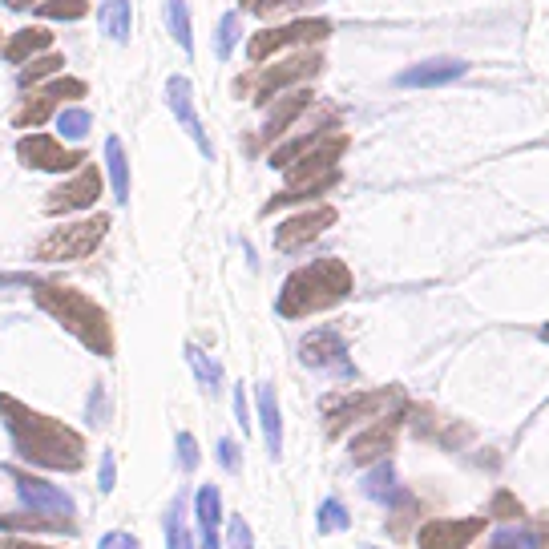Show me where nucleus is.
I'll return each instance as SVG.
<instances>
[{
	"mask_svg": "<svg viewBox=\"0 0 549 549\" xmlns=\"http://www.w3.org/2000/svg\"><path fill=\"white\" fill-rule=\"evenodd\" d=\"M0 420H5L21 461H29L37 469H57V473H77L85 465V436L77 428L61 424L57 416H45V412L13 400L9 392H0Z\"/></svg>",
	"mask_w": 549,
	"mask_h": 549,
	"instance_id": "f257e3e1",
	"label": "nucleus"
},
{
	"mask_svg": "<svg viewBox=\"0 0 549 549\" xmlns=\"http://www.w3.org/2000/svg\"><path fill=\"white\" fill-rule=\"evenodd\" d=\"M33 299L93 356H114V327H109L105 307H97L89 295H81L77 287H65V283H33Z\"/></svg>",
	"mask_w": 549,
	"mask_h": 549,
	"instance_id": "f03ea898",
	"label": "nucleus"
},
{
	"mask_svg": "<svg viewBox=\"0 0 549 549\" xmlns=\"http://www.w3.org/2000/svg\"><path fill=\"white\" fill-rule=\"evenodd\" d=\"M348 295H352V271H348V263H340V259H315V263L299 267L295 275H287L275 307H279L283 319H303V315L336 307Z\"/></svg>",
	"mask_w": 549,
	"mask_h": 549,
	"instance_id": "7ed1b4c3",
	"label": "nucleus"
},
{
	"mask_svg": "<svg viewBox=\"0 0 549 549\" xmlns=\"http://www.w3.org/2000/svg\"><path fill=\"white\" fill-rule=\"evenodd\" d=\"M344 150H348V138H344V134H332V138H323L315 150H307V154L287 170V190L275 194V198L263 206V214H271V210H279V206H287V202H299V198H315V194H323L327 186H336V182H340L336 162L344 158Z\"/></svg>",
	"mask_w": 549,
	"mask_h": 549,
	"instance_id": "20e7f679",
	"label": "nucleus"
},
{
	"mask_svg": "<svg viewBox=\"0 0 549 549\" xmlns=\"http://www.w3.org/2000/svg\"><path fill=\"white\" fill-rule=\"evenodd\" d=\"M109 231V214H93V218H81V223H69L61 231H53L49 239L37 243V259L41 263H73V259H85L101 247Z\"/></svg>",
	"mask_w": 549,
	"mask_h": 549,
	"instance_id": "39448f33",
	"label": "nucleus"
},
{
	"mask_svg": "<svg viewBox=\"0 0 549 549\" xmlns=\"http://www.w3.org/2000/svg\"><path fill=\"white\" fill-rule=\"evenodd\" d=\"M392 408H400V388H376V392H360V396H327L323 400V416H327V436H340L348 424L356 420H384Z\"/></svg>",
	"mask_w": 549,
	"mask_h": 549,
	"instance_id": "423d86ee",
	"label": "nucleus"
},
{
	"mask_svg": "<svg viewBox=\"0 0 549 549\" xmlns=\"http://www.w3.org/2000/svg\"><path fill=\"white\" fill-rule=\"evenodd\" d=\"M332 37V21H323V17H299L291 25H279V29H263L251 37L247 45V57L251 61H263L287 45H315V41H327Z\"/></svg>",
	"mask_w": 549,
	"mask_h": 549,
	"instance_id": "0eeeda50",
	"label": "nucleus"
},
{
	"mask_svg": "<svg viewBox=\"0 0 549 549\" xmlns=\"http://www.w3.org/2000/svg\"><path fill=\"white\" fill-rule=\"evenodd\" d=\"M299 360L315 372H336V376H352V360H348V340L336 327H315L299 340Z\"/></svg>",
	"mask_w": 549,
	"mask_h": 549,
	"instance_id": "6e6552de",
	"label": "nucleus"
},
{
	"mask_svg": "<svg viewBox=\"0 0 549 549\" xmlns=\"http://www.w3.org/2000/svg\"><path fill=\"white\" fill-rule=\"evenodd\" d=\"M17 158L29 166V170H49V174H65V170H81L89 166L81 150H69L61 142H53L49 134H29L17 142Z\"/></svg>",
	"mask_w": 549,
	"mask_h": 549,
	"instance_id": "1a4fd4ad",
	"label": "nucleus"
},
{
	"mask_svg": "<svg viewBox=\"0 0 549 549\" xmlns=\"http://www.w3.org/2000/svg\"><path fill=\"white\" fill-rule=\"evenodd\" d=\"M485 525H489L485 517H461V521L436 517L416 529V541H420V549H469L485 533Z\"/></svg>",
	"mask_w": 549,
	"mask_h": 549,
	"instance_id": "9d476101",
	"label": "nucleus"
},
{
	"mask_svg": "<svg viewBox=\"0 0 549 549\" xmlns=\"http://www.w3.org/2000/svg\"><path fill=\"white\" fill-rule=\"evenodd\" d=\"M327 227H336V210L332 206H311V210H299L291 214L287 223L275 227V247L279 251H299L307 243H315Z\"/></svg>",
	"mask_w": 549,
	"mask_h": 549,
	"instance_id": "9b49d317",
	"label": "nucleus"
},
{
	"mask_svg": "<svg viewBox=\"0 0 549 549\" xmlns=\"http://www.w3.org/2000/svg\"><path fill=\"white\" fill-rule=\"evenodd\" d=\"M323 69V57L319 53H295V57H287V61H279V65H271L263 77H255V101L259 105H267L279 89H287V85H295V81H307V77H315Z\"/></svg>",
	"mask_w": 549,
	"mask_h": 549,
	"instance_id": "f8f14e48",
	"label": "nucleus"
},
{
	"mask_svg": "<svg viewBox=\"0 0 549 549\" xmlns=\"http://www.w3.org/2000/svg\"><path fill=\"white\" fill-rule=\"evenodd\" d=\"M13 481H17V493H21L29 513H49V517H73L77 513V505H73V497L65 489H57V485H49L41 477L17 473V469H13Z\"/></svg>",
	"mask_w": 549,
	"mask_h": 549,
	"instance_id": "ddd939ff",
	"label": "nucleus"
},
{
	"mask_svg": "<svg viewBox=\"0 0 549 549\" xmlns=\"http://www.w3.org/2000/svg\"><path fill=\"white\" fill-rule=\"evenodd\" d=\"M65 97H85V81H77V77H57V81H49L41 93H33L21 109H17V126H41V122H49V114L57 109V101H65Z\"/></svg>",
	"mask_w": 549,
	"mask_h": 549,
	"instance_id": "4468645a",
	"label": "nucleus"
},
{
	"mask_svg": "<svg viewBox=\"0 0 549 549\" xmlns=\"http://www.w3.org/2000/svg\"><path fill=\"white\" fill-rule=\"evenodd\" d=\"M97 198H101V170H97V166H81L77 178H69L65 186H57V190L45 198V210H49V214L89 210Z\"/></svg>",
	"mask_w": 549,
	"mask_h": 549,
	"instance_id": "2eb2a0df",
	"label": "nucleus"
},
{
	"mask_svg": "<svg viewBox=\"0 0 549 549\" xmlns=\"http://www.w3.org/2000/svg\"><path fill=\"white\" fill-rule=\"evenodd\" d=\"M166 101H170V109H174V118H178V126L190 134V142L198 146V154L202 158H214V146H210V138H206V130H202V122H198V114H194V93H190V77H170L166 81Z\"/></svg>",
	"mask_w": 549,
	"mask_h": 549,
	"instance_id": "dca6fc26",
	"label": "nucleus"
},
{
	"mask_svg": "<svg viewBox=\"0 0 549 549\" xmlns=\"http://www.w3.org/2000/svg\"><path fill=\"white\" fill-rule=\"evenodd\" d=\"M465 73H469V65L461 57H428V61L404 69L396 77V85L400 89H432V85H449V81H457Z\"/></svg>",
	"mask_w": 549,
	"mask_h": 549,
	"instance_id": "f3484780",
	"label": "nucleus"
},
{
	"mask_svg": "<svg viewBox=\"0 0 549 549\" xmlns=\"http://www.w3.org/2000/svg\"><path fill=\"white\" fill-rule=\"evenodd\" d=\"M392 445H396V416H384V420H376V424H368L356 441L348 445V453H352V461L356 465H380V461H388L392 457Z\"/></svg>",
	"mask_w": 549,
	"mask_h": 549,
	"instance_id": "a211bd4d",
	"label": "nucleus"
},
{
	"mask_svg": "<svg viewBox=\"0 0 549 549\" xmlns=\"http://www.w3.org/2000/svg\"><path fill=\"white\" fill-rule=\"evenodd\" d=\"M255 404H259V424H263V441H267V453L279 461L283 457V416H279V396L271 384H259L255 388Z\"/></svg>",
	"mask_w": 549,
	"mask_h": 549,
	"instance_id": "6ab92c4d",
	"label": "nucleus"
},
{
	"mask_svg": "<svg viewBox=\"0 0 549 549\" xmlns=\"http://www.w3.org/2000/svg\"><path fill=\"white\" fill-rule=\"evenodd\" d=\"M194 517L202 529V549H218V525H223V493L214 485H202L194 493Z\"/></svg>",
	"mask_w": 549,
	"mask_h": 549,
	"instance_id": "aec40b11",
	"label": "nucleus"
},
{
	"mask_svg": "<svg viewBox=\"0 0 549 549\" xmlns=\"http://www.w3.org/2000/svg\"><path fill=\"white\" fill-rule=\"evenodd\" d=\"M307 105H311V93H307V89H295V93H287V97H283V101L271 109V118L263 122V134H259V138H263V142H275V138H279V134H283V130H287L295 118H303V109H307Z\"/></svg>",
	"mask_w": 549,
	"mask_h": 549,
	"instance_id": "412c9836",
	"label": "nucleus"
},
{
	"mask_svg": "<svg viewBox=\"0 0 549 549\" xmlns=\"http://www.w3.org/2000/svg\"><path fill=\"white\" fill-rule=\"evenodd\" d=\"M97 21H101V33H105L109 41L126 45V41H130V29H134L130 0H101V13H97Z\"/></svg>",
	"mask_w": 549,
	"mask_h": 549,
	"instance_id": "4be33fe9",
	"label": "nucleus"
},
{
	"mask_svg": "<svg viewBox=\"0 0 549 549\" xmlns=\"http://www.w3.org/2000/svg\"><path fill=\"white\" fill-rule=\"evenodd\" d=\"M360 489H364V497H368V501H380V505H396V501H404L392 461H380V465L364 477V485H360Z\"/></svg>",
	"mask_w": 549,
	"mask_h": 549,
	"instance_id": "5701e85b",
	"label": "nucleus"
},
{
	"mask_svg": "<svg viewBox=\"0 0 549 549\" xmlns=\"http://www.w3.org/2000/svg\"><path fill=\"white\" fill-rule=\"evenodd\" d=\"M0 529L21 533V529H53V533H73V517H49V513H0Z\"/></svg>",
	"mask_w": 549,
	"mask_h": 549,
	"instance_id": "b1692460",
	"label": "nucleus"
},
{
	"mask_svg": "<svg viewBox=\"0 0 549 549\" xmlns=\"http://www.w3.org/2000/svg\"><path fill=\"white\" fill-rule=\"evenodd\" d=\"M105 166H109V182H114V198L126 206L130 202V162H126L122 138H105Z\"/></svg>",
	"mask_w": 549,
	"mask_h": 549,
	"instance_id": "393cba45",
	"label": "nucleus"
},
{
	"mask_svg": "<svg viewBox=\"0 0 549 549\" xmlns=\"http://www.w3.org/2000/svg\"><path fill=\"white\" fill-rule=\"evenodd\" d=\"M45 49H53V33H49L45 25H33V29H21L17 37H9L5 57H9V61H29V57H37V53H45Z\"/></svg>",
	"mask_w": 549,
	"mask_h": 549,
	"instance_id": "a878e982",
	"label": "nucleus"
},
{
	"mask_svg": "<svg viewBox=\"0 0 549 549\" xmlns=\"http://www.w3.org/2000/svg\"><path fill=\"white\" fill-rule=\"evenodd\" d=\"M549 545V525L545 529H525V525H509V529H497L489 549H545Z\"/></svg>",
	"mask_w": 549,
	"mask_h": 549,
	"instance_id": "bb28decb",
	"label": "nucleus"
},
{
	"mask_svg": "<svg viewBox=\"0 0 549 549\" xmlns=\"http://www.w3.org/2000/svg\"><path fill=\"white\" fill-rule=\"evenodd\" d=\"M166 25L178 41L182 53H194V33H190V5L186 0H166Z\"/></svg>",
	"mask_w": 549,
	"mask_h": 549,
	"instance_id": "cd10ccee",
	"label": "nucleus"
},
{
	"mask_svg": "<svg viewBox=\"0 0 549 549\" xmlns=\"http://www.w3.org/2000/svg\"><path fill=\"white\" fill-rule=\"evenodd\" d=\"M186 360H190V368H194L198 384H202L210 396H214L218 388H223V368H218V360H210V356H206L202 348H194V344L186 348Z\"/></svg>",
	"mask_w": 549,
	"mask_h": 549,
	"instance_id": "c85d7f7f",
	"label": "nucleus"
},
{
	"mask_svg": "<svg viewBox=\"0 0 549 549\" xmlns=\"http://www.w3.org/2000/svg\"><path fill=\"white\" fill-rule=\"evenodd\" d=\"M166 549H194L190 529H186V501H170L166 509Z\"/></svg>",
	"mask_w": 549,
	"mask_h": 549,
	"instance_id": "c756f323",
	"label": "nucleus"
},
{
	"mask_svg": "<svg viewBox=\"0 0 549 549\" xmlns=\"http://www.w3.org/2000/svg\"><path fill=\"white\" fill-rule=\"evenodd\" d=\"M89 126H93V118L85 114V109H61V114H57V134L65 138V142H81L85 134H89Z\"/></svg>",
	"mask_w": 549,
	"mask_h": 549,
	"instance_id": "7c9ffc66",
	"label": "nucleus"
},
{
	"mask_svg": "<svg viewBox=\"0 0 549 549\" xmlns=\"http://www.w3.org/2000/svg\"><path fill=\"white\" fill-rule=\"evenodd\" d=\"M315 521H319V533H344L348 525H352V517H348V509L336 501V497H327L323 505H319V513H315Z\"/></svg>",
	"mask_w": 549,
	"mask_h": 549,
	"instance_id": "2f4dec72",
	"label": "nucleus"
},
{
	"mask_svg": "<svg viewBox=\"0 0 549 549\" xmlns=\"http://www.w3.org/2000/svg\"><path fill=\"white\" fill-rule=\"evenodd\" d=\"M235 45H239V13H227L223 21H218V29H214V53H218V61H227Z\"/></svg>",
	"mask_w": 549,
	"mask_h": 549,
	"instance_id": "473e14b6",
	"label": "nucleus"
},
{
	"mask_svg": "<svg viewBox=\"0 0 549 549\" xmlns=\"http://www.w3.org/2000/svg\"><path fill=\"white\" fill-rule=\"evenodd\" d=\"M37 13L49 17V21H81L89 13V5H85V0H45Z\"/></svg>",
	"mask_w": 549,
	"mask_h": 549,
	"instance_id": "72a5a7b5",
	"label": "nucleus"
},
{
	"mask_svg": "<svg viewBox=\"0 0 549 549\" xmlns=\"http://www.w3.org/2000/svg\"><path fill=\"white\" fill-rule=\"evenodd\" d=\"M61 65H65V57H61V53H45L41 61H33V65H29L25 73H21V89H33L37 81H45V77H53V73H57Z\"/></svg>",
	"mask_w": 549,
	"mask_h": 549,
	"instance_id": "f704fd0d",
	"label": "nucleus"
},
{
	"mask_svg": "<svg viewBox=\"0 0 549 549\" xmlns=\"http://www.w3.org/2000/svg\"><path fill=\"white\" fill-rule=\"evenodd\" d=\"M239 5L255 17H275V13H287V9H303V5H315V0H239Z\"/></svg>",
	"mask_w": 549,
	"mask_h": 549,
	"instance_id": "c9c22d12",
	"label": "nucleus"
},
{
	"mask_svg": "<svg viewBox=\"0 0 549 549\" xmlns=\"http://www.w3.org/2000/svg\"><path fill=\"white\" fill-rule=\"evenodd\" d=\"M227 545H231V549H255V533H251V525H247L239 513H235L231 525H227Z\"/></svg>",
	"mask_w": 549,
	"mask_h": 549,
	"instance_id": "e433bc0d",
	"label": "nucleus"
},
{
	"mask_svg": "<svg viewBox=\"0 0 549 549\" xmlns=\"http://www.w3.org/2000/svg\"><path fill=\"white\" fill-rule=\"evenodd\" d=\"M198 461H202V453H198V441L190 432H178V465L186 469V473H194L198 469Z\"/></svg>",
	"mask_w": 549,
	"mask_h": 549,
	"instance_id": "4c0bfd02",
	"label": "nucleus"
},
{
	"mask_svg": "<svg viewBox=\"0 0 549 549\" xmlns=\"http://www.w3.org/2000/svg\"><path fill=\"white\" fill-rule=\"evenodd\" d=\"M218 465H223L227 473H239V469H243V461H239V445L231 441V436H223V441H218Z\"/></svg>",
	"mask_w": 549,
	"mask_h": 549,
	"instance_id": "58836bf2",
	"label": "nucleus"
},
{
	"mask_svg": "<svg viewBox=\"0 0 549 549\" xmlns=\"http://www.w3.org/2000/svg\"><path fill=\"white\" fill-rule=\"evenodd\" d=\"M114 481H118V465H114V453H101V473H97V489H101V493H114Z\"/></svg>",
	"mask_w": 549,
	"mask_h": 549,
	"instance_id": "ea45409f",
	"label": "nucleus"
},
{
	"mask_svg": "<svg viewBox=\"0 0 549 549\" xmlns=\"http://www.w3.org/2000/svg\"><path fill=\"white\" fill-rule=\"evenodd\" d=\"M97 549H142V545H138V537H134V533L114 529V533H105V537H101V545H97Z\"/></svg>",
	"mask_w": 549,
	"mask_h": 549,
	"instance_id": "a19ab883",
	"label": "nucleus"
},
{
	"mask_svg": "<svg viewBox=\"0 0 549 549\" xmlns=\"http://www.w3.org/2000/svg\"><path fill=\"white\" fill-rule=\"evenodd\" d=\"M493 517H517V521H521V501H513L509 493H497V501H493Z\"/></svg>",
	"mask_w": 549,
	"mask_h": 549,
	"instance_id": "79ce46f5",
	"label": "nucleus"
},
{
	"mask_svg": "<svg viewBox=\"0 0 549 549\" xmlns=\"http://www.w3.org/2000/svg\"><path fill=\"white\" fill-rule=\"evenodd\" d=\"M235 416H239L243 428H251V420H247V388H243V384L235 388Z\"/></svg>",
	"mask_w": 549,
	"mask_h": 549,
	"instance_id": "37998d69",
	"label": "nucleus"
},
{
	"mask_svg": "<svg viewBox=\"0 0 549 549\" xmlns=\"http://www.w3.org/2000/svg\"><path fill=\"white\" fill-rule=\"evenodd\" d=\"M0 549H53V545H37V541H25V537H0Z\"/></svg>",
	"mask_w": 549,
	"mask_h": 549,
	"instance_id": "c03bdc74",
	"label": "nucleus"
},
{
	"mask_svg": "<svg viewBox=\"0 0 549 549\" xmlns=\"http://www.w3.org/2000/svg\"><path fill=\"white\" fill-rule=\"evenodd\" d=\"M101 412H105V388L97 384V388H93V404H89V420L97 424V420H101Z\"/></svg>",
	"mask_w": 549,
	"mask_h": 549,
	"instance_id": "a18cd8bd",
	"label": "nucleus"
},
{
	"mask_svg": "<svg viewBox=\"0 0 549 549\" xmlns=\"http://www.w3.org/2000/svg\"><path fill=\"white\" fill-rule=\"evenodd\" d=\"M5 5H9V9H29L33 0H5Z\"/></svg>",
	"mask_w": 549,
	"mask_h": 549,
	"instance_id": "49530a36",
	"label": "nucleus"
},
{
	"mask_svg": "<svg viewBox=\"0 0 549 549\" xmlns=\"http://www.w3.org/2000/svg\"><path fill=\"white\" fill-rule=\"evenodd\" d=\"M541 340H545V344H549V323H545V327H541Z\"/></svg>",
	"mask_w": 549,
	"mask_h": 549,
	"instance_id": "de8ad7c7",
	"label": "nucleus"
},
{
	"mask_svg": "<svg viewBox=\"0 0 549 549\" xmlns=\"http://www.w3.org/2000/svg\"><path fill=\"white\" fill-rule=\"evenodd\" d=\"M360 549H380V545H360Z\"/></svg>",
	"mask_w": 549,
	"mask_h": 549,
	"instance_id": "09e8293b",
	"label": "nucleus"
}]
</instances>
